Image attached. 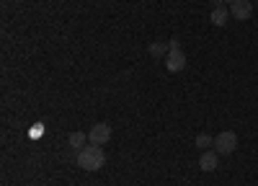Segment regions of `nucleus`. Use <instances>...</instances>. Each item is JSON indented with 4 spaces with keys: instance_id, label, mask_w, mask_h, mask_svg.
<instances>
[{
    "instance_id": "2",
    "label": "nucleus",
    "mask_w": 258,
    "mask_h": 186,
    "mask_svg": "<svg viewBox=\"0 0 258 186\" xmlns=\"http://www.w3.org/2000/svg\"><path fill=\"white\" fill-rule=\"evenodd\" d=\"M214 150H217L220 155H232L235 150H238V135H235L232 130H225L222 135L214 137Z\"/></svg>"
},
{
    "instance_id": "7",
    "label": "nucleus",
    "mask_w": 258,
    "mask_h": 186,
    "mask_svg": "<svg viewBox=\"0 0 258 186\" xmlns=\"http://www.w3.org/2000/svg\"><path fill=\"white\" fill-rule=\"evenodd\" d=\"M227 18H230V8H225V3H217V8H214L212 16H209V21L214 26H225Z\"/></svg>"
},
{
    "instance_id": "3",
    "label": "nucleus",
    "mask_w": 258,
    "mask_h": 186,
    "mask_svg": "<svg viewBox=\"0 0 258 186\" xmlns=\"http://www.w3.org/2000/svg\"><path fill=\"white\" fill-rule=\"evenodd\" d=\"M109 140H111V124H106V121L93 124L91 132H88V142L91 145H106Z\"/></svg>"
},
{
    "instance_id": "1",
    "label": "nucleus",
    "mask_w": 258,
    "mask_h": 186,
    "mask_svg": "<svg viewBox=\"0 0 258 186\" xmlns=\"http://www.w3.org/2000/svg\"><path fill=\"white\" fill-rule=\"evenodd\" d=\"M106 163V153L101 150V145H85L83 150H78V165L83 171H101Z\"/></svg>"
},
{
    "instance_id": "9",
    "label": "nucleus",
    "mask_w": 258,
    "mask_h": 186,
    "mask_svg": "<svg viewBox=\"0 0 258 186\" xmlns=\"http://www.w3.org/2000/svg\"><path fill=\"white\" fill-rule=\"evenodd\" d=\"M168 52H170V47L165 44V41H153V44H150V54H153L155 59L163 57V54H168Z\"/></svg>"
},
{
    "instance_id": "6",
    "label": "nucleus",
    "mask_w": 258,
    "mask_h": 186,
    "mask_svg": "<svg viewBox=\"0 0 258 186\" xmlns=\"http://www.w3.org/2000/svg\"><path fill=\"white\" fill-rule=\"evenodd\" d=\"M165 68L170 70V73H181L183 68H186V54L178 49V52H168V57H165Z\"/></svg>"
},
{
    "instance_id": "11",
    "label": "nucleus",
    "mask_w": 258,
    "mask_h": 186,
    "mask_svg": "<svg viewBox=\"0 0 258 186\" xmlns=\"http://www.w3.org/2000/svg\"><path fill=\"white\" fill-rule=\"evenodd\" d=\"M220 3H235V0H220Z\"/></svg>"
},
{
    "instance_id": "8",
    "label": "nucleus",
    "mask_w": 258,
    "mask_h": 186,
    "mask_svg": "<svg viewBox=\"0 0 258 186\" xmlns=\"http://www.w3.org/2000/svg\"><path fill=\"white\" fill-rule=\"evenodd\" d=\"M85 142H88V132H73V135L68 137V145H70L73 150H83Z\"/></svg>"
},
{
    "instance_id": "4",
    "label": "nucleus",
    "mask_w": 258,
    "mask_h": 186,
    "mask_svg": "<svg viewBox=\"0 0 258 186\" xmlns=\"http://www.w3.org/2000/svg\"><path fill=\"white\" fill-rule=\"evenodd\" d=\"M230 16L238 21H248L253 16V3L250 0H235V3H230Z\"/></svg>"
},
{
    "instance_id": "5",
    "label": "nucleus",
    "mask_w": 258,
    "mask_h": 186,
    "mask_svg": "<svg viewBox=\"0 0 258 186\" xmlns=\"http://www.w3.org/2000/svg\"><path fill=\"white\" fill-rule=\"evenodd\" d=\"M217 163H220V153L217 150H204L199 155V168L204 173H212V171H217Z\"/></svg>"
},
{
    "instance_id": "10",
    "label": "nucleus",
    "mask_w": 258,
    "mask_h": 186,
    "mask_svg": "<svg viewBox=\"0 0 258 186\" xmlns=\"http://www.w3.org/2000/svg\"><path fill=\"white\" fill-rule=\"evenodd\" d=\"M194 142H197V148H199V150H207L209 145H214V140H212L209 135H197V140H194Z\"/></svg>"
}]
</instances>
